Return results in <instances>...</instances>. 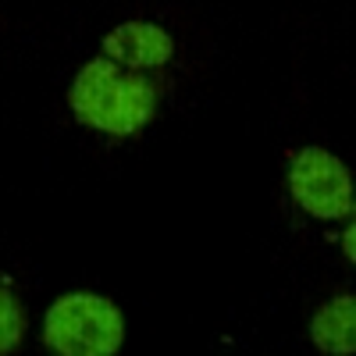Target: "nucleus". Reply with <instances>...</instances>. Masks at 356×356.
<instances>
[{"label": "nucleus", "instance_id": "f257e3e1", "mask_svg": "<svg viewBox=\"0 0 356 356\" xmlns=\"http://www.w3.org/2000/svg\"><path fill=\"white\" fill-rule=\"evenodd\" d=\"M72 114L104 136H136L157 114V89L146 75L125 72L107 57L86 61L68 89Z\"/></svg>", "mask_w": 356, "mask_h": 356}, {"label": "nucleus", "instance_id": "f03ea898", "mask_svg": "<svg viewBox=\"0 0 356 356\" xmlns=\"http://www.w3.org/2000/svg\"><path fill=\"white\" fill-rule=\"evenodd\" d=\"M43 342L54 356H118L125 342V317L107 296L65 292L43 317Z\"/></svg>", "mask_w": 356, "mask_h": 356}, {"label": "nucleus", "instance_id": "7ed1b4c3", "mask_svg": "<svg viewBox=\"0 0 356 356\" xmlns=\"http://www.w3.org/2000/svg\"><path fill=\"white\" fill-rule=\"evenodd\" d=\"M289 189H292V200L314 218L339 221V218L356 214L353 175L332 150H324V146H303V150L292 157Z\"/></svg>", "mask_w": 356, "mask_h": 356}, {"label": "nucleus", "instance_id": "20e7f679", "mask_svg": "<svg viewBox=\"0 0 356 356\" xmlns=\"http://www.w3.org/2000/svg\"><path fill=\"white\" fill-rule=\"evenodd\" d=\"M104 57L111 65L125 68V72H150V68H164L175 57V40L171 33H164L154 22H125L111 29L104 36Z\"/></svg>", "mask_w": 356, "mask_h": 356}, {"label": "nucleus", "instance_id": "39448f33", "mask_svg": "<svg viewBox=\"0 0 356 356\" xmlns=\"http://www.w3.org/2000/svg\"><path fill=\"white\" fill-rule=\"evenodd\" d=\"M310 342L324 356H353L356 353V300L349 292L328 300L310 317Z\"/></svg>", "mask_w": 356, "mask_h": 356}, {"label": "nucleus", "instance_id": "423d86ee", "mask_svg": "<svg viewBox=\"0 0 356 356\" xmlns=\"http://www.w3.org/2000/svg\"><path fill=\"white\" fill-rule=\"evenodd\" d=\"M25 328H29V317L22 300L8 285H0V356H11L22 346Z\"/></svg>", "mask_w": 356, "mask_h": 356}, {"label": "nucleus", "instance_id": "0eeeda50", "mask_svg": "<svg viewBox=\"0 0 356 356\" xmlns=\"http://www.w3.org/2000/svg\"><path fill=\"white\" fill-rule=\"evenodd\" d=\"M342 250H346V260L353 264V260H356V228H353V225H349L346 235H342Z\"/></svg>", "mask_w": 356, "mask_h": 356}]
</instances>
